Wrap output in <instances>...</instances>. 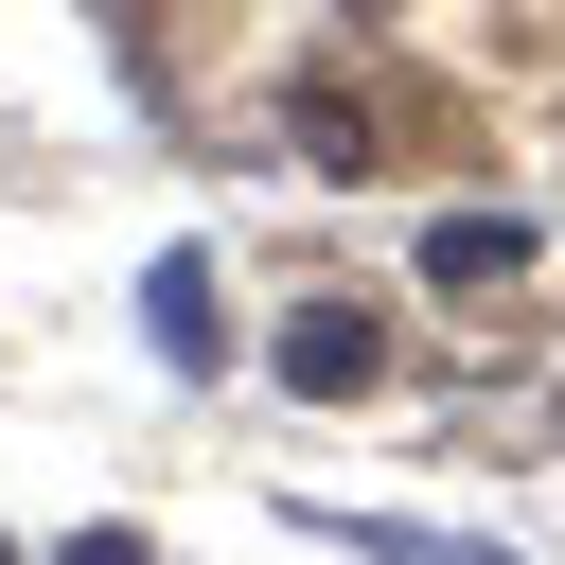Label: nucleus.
Wrapping results in <instances>:
<instances>
[{"label":"nucleus","instance_id":"f257e3e1","mask_svg":"<svg viewBox=\"0 0 565 565\" xmlns=\"http://www.w3.org/2000/svg\"><path fill=\"white\" fill-rule=\"evenodd\" d=\"M371 371H388V318H371V300H300V318H282V388H300V406H353Z\"/></svg>","mask_w":565,"mask_h":565},{"label":"nucleus","instance_id":"423d86ee","mask_svg":"<svg viewBox=\"0 0 565 565\" xmlns=\"http://www.w3.org/2000/svg\"><path fill=\"white\" fill-rule=\"evenodd\" d=\"M353 18H406V0H353Z\"/></svg>","mask_w":565,"mask_h":565},{"label":"nucleus","instance_id":"0eeeda50","mask_svg":"<svg viewBox=\"0 0 565 565\" xmlns=\"http://www.w3.org/2000/svg\"><path fill=\"white\" fill-rule=\"evenodd\" d=\"M0 565H18V547H0Z\"/></svg>","mask_w":565,"mask_h":565},{"label":"nucleus","instance_id":"7ed1b4c3","mask_svg":"<svg viewBox=\"0 0 565 565\" xmlns=\"http://www.w3.org/2000/svg\"><path fill=\"white\" fill-rule=\"evenodd\" d=\"M282 124H300V159H318V177H371V159H388V141H371V106H353L335 71H300V88H282Z\"/></svg>","mask_w":565,"mask_h":565},{"label":"nucleus","instance_id":"20e7f679","mask_svg":"<svg viewBox=\"0 0 565 565\" xmlns=\"http://www.w3.org/2000/svg\"><path fill=\"white\" fill-rule=\"evenodd\" d=\"M141 335H159L177 371H212V353H230V318H212V265H194V247H177V265L141 282Z\"/></svg>","mask_w":565,"mask_h":565},{"label":"nucleus","instance_id":"f03ea898","mask_svg":"<svg viewBox=\"0 0 565 565\" xmlns=\"http://www.w3.org/2000/svg\"><path fill=\"white\" fill-rule=\"evenodd\" d=\"M406 282H441V300H494V282H530V212H441V230L406 247Z\"/></svg>","mask_w":565,"mask_h":565},{"label":"nucleus","instance_id":"39448f33","mask_svg":"<svg viewBox=\"0 0 565 565\" xmlns=\"http://www.w3.org/2000/svg\"><path fill=\"white\" fill-rule=\"evenodd\" d=\"M53 565H159V547H141V530H71Z\"/></svg>","mask_w":565,"mask_h":565}]
</instances>
